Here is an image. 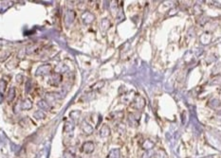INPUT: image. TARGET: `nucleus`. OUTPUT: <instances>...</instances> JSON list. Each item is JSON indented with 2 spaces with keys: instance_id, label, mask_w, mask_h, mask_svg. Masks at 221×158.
Returning a JSON list of instances; mask_svg holds the SVG:
<instances>
[{
  "instance_id": "nucleus-31",
  "label": "nucleus",
  "mask_w": 221,
  "mask_h": 158,
  "mask_svg": "<svg viewBox=\"0 0 221 158\" xmlns=\"http://www.w3.org/2000/svg\"><path fill=\"white\" fill-rule=\"evenodd\" d=\"M148 152H149V151H147L144 154H143V156H142L143 158H151V155L148 154Z\"/></svg>"
},
{
  "instance_id": "nucleus-9",
  "label": "nucleus",
  "mask_w": 221,
  "mask_h": 158,
  "mask_svg": "<svg viewBox=\"0 0 221 158\" xmlns=\"http://www.w3.org/2000/svg\"><path fill=\"white\" fill-rule=\"evenodd\" d=\"M80 126H81V129L84 132V133H85L86 135H90L94 131L93 126L91 125V124L88 123L86 120H82L81 123H80Z\"/></svg>"
},
{
  "instance_id": "nucleus-12",
  "label": "nucleus",
  "mask_w": 221,
  "mask_h": 158,
  "mask_svg": "<svg viewBox=\"0 0 221 158\" xmlns=\"http://www.w3.org/2000/svg\"><path fill=\"white\" fill-rule=\"evenodd\" d=\"M61 98V96L57 93H47L46 94V100L50 104V103H54L55 101Z\"/></svg>"
},
{
  "instance_id": "nucleus-18",
  "label": "nucleus",
  "mask_w": 221,
  "mask_h": 158,
  "mask_svg": "<svg viewBox=\"0 0 221 158\" xmlns=\"http://www.w3.org/2000/svg\"><path fill=\"white\" fill-rule=\"evenodd\" d=\"M106 158H120V149H113L109 152Z\"/></svg>"
},
{
  "instance_id": "nucleus-7",
  "label": "nucleus",
  "mask_w": 221,
  "mask_h": 158,
  "mask_svg": "<svg viewBox=\"0 0 221 158\" xmlns=\"http://www.w3.org/2000/svg\"><path fill=\"white\" fill-rule=\"evenodd\" d=\"M81 18H82L83 23L85 24V25H89V24L93 23V22L95 21V19H96L95 15L91 12H88V10H85V12H84L82 13Z\"/></svg>"
},
{
  "instance_id": "nucleus-16",
  "label": "nucleus",
  "mask_w": 221,
  "mask_h": 158,
  "mask_svg": "<svg viewBox=\"0 0 221 158\" xmlns=\"http://www.w3.org/2000/svg\"><path fill=\"white\" fill-rule=\"evenodd\" d=\"M16 97V89L15 87H10L8 91V95H7V101L8 102H12V101L14 100Z\"/></svg>"
},
{
  "instance_id": "nucleus-21",
  "label": "nucleus",
  "mask_w": 221,
  "mask_h": 158,
  "mask_svg": "<svg viewBox=\"0 0 221 158\" xmlns=\"http://www.w3.org/2000/svg\"><path fill=\"white\" fill-rule=\"evenodd\" d=\"M208 105L213 109H218L220 106V101L217 98H213L208 102Z\"/></svg>"
},
{
  "instance_id": "nucleus-1",
  "label": "nucleus",
  "mask_w": 221,
  "mask_h": 158,
  "mask_svg": "<svg viewBox=\"0 0 221 158\" xmlns=\"http://www.w3.org/2000/svg\"><path fill=\"white\" fill-rule=\"evenodd\" d=\"M141 118V114L140 112H135V113H129L127 116V122L129 124V126L136 128L139 126L140 119Z\"/></svg>"
},
{
  "instance_id": "nucleus-24",
  "label": "nucleus",
  "mask_w": 221,
  "mask_h": 158,
  "mask_svg": "<svg viewBox=\"0 0 221 158\" xmlns=\"http://www.w3.org/2000/svg\"><path fill=\"white\" fill-rule=\"evenodd\" d=\"M111 116H112V118H113L114 119L120 120V119H121V118H124V112H123V111L114 112V113H112V114H111Z\"/></svg>"
},
{
  "instance_id": "nucleus-11",
  "label": "nucleus",
  "mask_w": 221,
  "mask_h": 158,
  "mask_svg": "<svg viewBox=\"0 0 221 158\" xmlns=\"http://www.w3.org/2000/svg\"><path fill=\"white\" fill-rule=\"evenodd\" d=\"M81 113L79 111H72L69 114V118L72 119V122L74 124H80L81 123Z\"/></svg>"
},
{
  "instance_id": "nucleus-30",
  "label": "nucleus",
  "mask_w": 221,
  "mask_h": 158,
  "mask_svg": "<svg viewBox=\"0 0 221 158\" xmlns=\"http://www.w3.org/2000/svg\"><path fill=\"white\" fill-rule=\"evenodd\" d=\"M21 78L23 79V77H22V75H21V74H19V75L16 77V80H17V82H18L19 83H21L22 82H23V80H21Z\"/></svg>"
},
{
  "instance_id": "nucleus-2",
  "label": "nucleus",
  "mask_w": 221,
  "mask_h": 158,
  "mask_svg": "<svg viewBox=\"0 0 221 158\" xmlns=\"http://www.w3.org/2000/svg\"><path fill=\"white\" fill-rule=\"evenodd\" d=\"M145 104H146V101H145L144 98L137 94V96L135 97L134 100L132 101L130 105H131L132 108H134L135 110L140 111L145 107Z\"/></svg>"
},
{
  "instance_id": "nucleus-20",
  "label": "nucleus",
  "mask_w": 221,
  "mask_h": 158,
  "mask_svg": "<svg viewBox=\"0 0 221 158\" xmlns=\"http://www.w3.org/2000/svg\"><path fill=\"white\" fill-rule=\"evenodd\" d=\"M154 158H168V154L164 150L160 149L154 153Z\"/></svg>"
},
{
  "instance_id": "nucleus-13",
  "label": "nucleus",
  "mask_w": 221,
  "mask_h": 158,
  "mask_svg": "<svg viewBox=\"0 0 221 158\" xmlns=\"http://www.w3.org/2000/svg\"><path fill=\"white\" fill-rule=\"evenodd\" d=\"M155 146H156V144H155L152 140L145 139L141 144V148H142V150H144L145 152H147V151H151Z\"/></svg>"
},
{
  "instance_id": "nucleus-14",
  "label": "nucleus",
  "mask_w": 221,
  "mask_h": 158,
  "mask_svg": "<svg viewBox=\"0 0 221 158\" xmlns=\"http://www.w3.org/2000/svg\"><path fill=\"white\" fill-rule=\"evenodd\" d=\"M31 108H32V101L30 98H25L24 100L21 101L20 103L21 110H30Z\"/></svg>"
},
{
  "instance_id": "nucleus-17",
  "label": "nucleus",
  "mask_w": 221,
  "mask_h": 158,
  "mask_svg": "<svg viewBox=\"0 0 221 158\" xmlns=\"http://www.w3.org/2000/svg\"><path fill=\"white\" fill-rule=\"evenodd\" d=\"M111 133V130H110L109 126L106 125V124H104L102 126V128L100 129V135L102 137H107Z\"/></svg>"
},
{
  "instance_id": "nucleus-29",
  "label": "nucleus",
  "mask_w": 221,
  "mask_h": 158,
  "mask_svg": "<svg viewBox=\"0 0 221 158\" xmlns=\"http://www.w3.org/2000/svg\"><path fill=\"white\" fill-rule=\"evenodd\" d=\"M6 86H7V83L5 81L3 80H0V91L1 92H4L5 89H6Z\"/></svg>"
},
{
  "instance_id": "nucleus-32",
  "label": "nucleus",
  "mask_w": 221,
  "mask_h": 158,
  "mask_svg": "<svg viewBox=\"0 0 221 158\" xmlns=\"http://www.w3.org/2000/svg\"><path fill=\"white\" fill-rule=\"evenodd\" d=\"M74 158H81V157H80V156H78V155H76V156H75Z\"/></svg>"
},
{
  "instance_id": "nucleus-3",
  "label": "nucleus",
  "mask_w": 221,
  "mask_h": 158,
  "mask_svg": "<svg viewBox=\"0 0 221 158\" xmlns=\"http://www.w3.org/2000/svg\"><path fill=\"white\" fill-rule=\"evenodd\" d=\"M75 18H76V13L74 12V10H67L65 15H64V22H65V27L67 28L70 27L73 24Z\"/></svg>"
},
{
  "instance_id": "nucleus-22",
  "label": "nucleus",
  "mask_w": 221,
  "mask_h": 158,
  "mask_svg": "<svg viewBox=\"0 0 221 158\" xmlns=\"http://www.w3.org/2000/svg\"><path fill=\"white\" fill-rule=\"evenodd\" d=\"M110 27H111V23H110V21L106 18H104L101 22V28L103 30H107L110 29Z\"/></svg>"
},
{
  "instance_id": "nucleus-5",
  "label": "nucleus",
  "mask_w": 221,
  "mask_h": 158,
  "mask_svg": "<svg viewBox=\"0 0 221 158\" xmlns=\"http://www.w3.org/2000/svg\"><path fill=\"white\" fill-rule=\"evenodd\" d=\"M51 72H52V67H51L50 64H43V65L39 66L38 68L36 69L35 75L42 77V76L49 75Z\"/></svg>"
},
{
  "instance_id": "nucleus-23",
  "label": "nucleus",
  "mask_w": 221,
  "mask_h": 158,
  "mask_svg": "<svg viewBox=\"0 0 221 158\" xmlns=\"http://www.w3.org/2000/svg\"><path fill=\"white\" fill-rule=\"evenodd\" d=\"M34 117L38 120H42L46 118V115H45V113H43L42 111H36V112H34Z\"/></svg>"
},
{
  "instance_id": "nucleus-28",
  "label": "nucleus",
  "mask_w": 221,
  "mask_h": 158,
  "mask_svg": "<svg viewBox=\"0 0 221 158\" xmlns=\"http://www.w3.org/2000/svg\"><path fill=\"white\" fill-rule=\"evenodd\" d=\"M10 55V52H7V51H2V52H0V62H3L5 61L9 56Z\"/></svg>"
},
{
  "instance_id": "nucleus-8",
  "label": "nucleus",
  "mask_w": 221,
  "mask_h": 158,
  "mask_svg": "<svg viewBox=\"0 0 221 158\" xmlns=\"http://www.w3.org/2000/svg\"><path fill=\"white\" fill-rule=\"evenodd\" d=\"M74 126L75 124L72 121H65L64 125V133L65 134V137H71L73 135V131H74Z\"/></svg>"
},
{
  "instance_id": "nucleus-19",
  "label": "nucleus",
  "mask_w": 221,
  "mask_h": 158,
  "mask_svg": "<svg viewBox=\"0 0 221 158\" xmlns=\"http://www.w3.org/2000/svg\"><path fill=\"white\" fill-rule=\"evenodd\" d=\"M105 81H99L97 83H95L93 85L90 86V90L91 91H97V90H100L105 86Z\"/></svg>"
},
{
  "instance_id": "nucleus-25",
  "label": "nucleus",
  "mask_w": 221,
  "mask_h": 158,
  "mask_svg": "<svg viewBox=\"0 0 221 158\" xmlns=\"http://www.w3.org/2000/svg\"><path fill=\"white\" fill-rule=\"evenodd\" d=\"M38 48V46L37 44H32V46H30L26 48V52L28 54H30V53H34L36 51V49Z\"/></svg>"
},
{
  "instance_id": "nucleus-15",
  "label": "nucleus",
  "mask_w": 221,
  "mask_h": 158,
  "mask_svg": "<svg viewBox=\"0 0 221 158\" xmlns=\"http://www.w3.org/2000/svg\"><path fill=\"white\" fill-rule=\"evenodd\" d=\"M37 105L40 109H42L43 111H50L51 109V105L48 102L46 99H41L37 102Z\"/></svg>"
},
{
  "instance_id": "nucleus-27",
  "label": "nucleus",
  "mask_w": 221,
  "mask_h": 158,
  "mask_svg": "<svg viewBox=\"0 0 221 158\" xmlns=\"http://www.w3.org/2000/svg\"><path fill=\"white\" fill-rule=\"evenodd\" d=\"M32 89V83H31V80H28L27 83H26V85H25V90H26V93L29 94Z\"/></svg>"
},
{
  "instance_id": "nucleus-6",
  "label": "nucleus",
  "mask_w": 221,
  "mask_h": 158,
  "mask_svg": "<svg viewBox=\"0 0 221 158\" xmlns=\"http://www.w3.org/2000/svg\"><path fill=\"white\" fill-rule=\"evenodd\" d=\"M137 96V93L133 90H131L129 92H125L123 96H121V102L124 104H131L132 101L134 100L135 97Z\"/></svg>"
},
{
  "instance_id": "nucleus-4",
  "label": "nucleus",
  "mask_w": 221,
  "mask_h": 158,
  "mask_svg": "<svg viewBox=\"0 0 221 158\" xmlns=\"http://www.w3.org/2000/svg\"><path fill=\"white\" fill-rule=\"evenodd\" d=\"M62 80H63V77H62V74H59V73H52L49 75V83L51 85V86H59L62 83Z\"/></svg>"
},
{
  "instance_id": "nucleus-26",
  "label": "nucleus",
  "mask_w": 221,
  "mask_h": 158,
  "mask_svg": "<svg viewBox=\"0 0 221 158\" xmlns=\"http://www.w3.org/2000/svg\"><path fill=\"white\" fill-rule=\"evenodd\" d=\"M117 128H118V131L120 134H124L125 133V125L123 122H120L117 125Z\"/></svg>"
},
{
  "instance_id": "nucleus-10",
  "label": "nucleus",
  "mask_w": 221,
  "mask_h": 158,
  "mask_svg": "<svg viewBox=\"0 0 221 158\" xmlns=\"http://www.w3.org/2000/svg\"><path fill=\"white\" fill-rule=\"evenodd\" d=\"M95 150V145L92 141H86L83 144L82 152L85 153H92Z\"/></svg>"
}]
</instances>
